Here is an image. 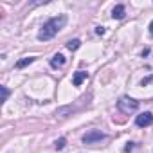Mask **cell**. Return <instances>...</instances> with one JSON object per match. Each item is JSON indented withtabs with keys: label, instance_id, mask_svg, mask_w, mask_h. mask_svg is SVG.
<instances>
[{
	"label": "cell",
	"instance_id": "6da1fadb",
	"mask_svg": "<svg viewBox=\"0 0 153 153\" xmlns=\"http://www.w3.org/2000/svg\"><path fill=\"white\" fill-rule=\"evenodd\" d=\"M65 24H67V15H58V16L47 20V22L42 25L40 33H38V40H40V42H49V40H52V38L65 27Z\"/></svg>",
	"mask_w": 153,
	"mask_h": 153
},
{
	"label": "cell",
	"instance_id": "7a4b0ae2",
	"mask_svg": "<svg viewBox=\"0 0 153 153\" xmlns=\"http://www.w3.org/2000/svg\"><path fill=\"white\" fill-rule=\"evenodd\" d=\"M117 108L123 112V114H126V115H130V114H133V112H137L139 110V101H135V99H131V97H121L119 101H117Z\"/></svg>",
	"mask_w": 153,
	"mask_h": 153
},
{
	"label": "cell",
	"instance_id": "3957f363",
	"mask_svg": "<svg viewBox=\"0 0 153 153\" xmlns=\"http://www.w3.org/2000/svg\"><path fill=\"white\" fill-rule=\"evenodd\" d=\"M105 139H106V135L101 130H90L83 135V144H96V142H101Z\"/></svg>",
	"mask_w": 153,
	"mask_h": 153
},
{
	"label": "cell",
	"instance_id": "277c9868",
	"mask_svg": "<svg viewBox=\"0 0 153 153\" xmlns=\"http://www.w3.org/2000/svg\"><path fill=\"white\" fill-rule=\"evenodd\" d=\"M135 124H137L139 128L151 126V124H153V114H151V112H144V114L137 115V119H135Z\"/></svg>",
	"mask_w": 153,
	"mask_h": 153
},
{
	"label": "cell",
	"instance_id": "5b68a950",
	"mask_svg": "<svg viewBox=\"0 0 153 153\" xmlns=\"http://www.w3.org/2000/svg\"><path fill=\"white\" fill-rule=\"evenodd\" d=\"M87 78H88V72H85V70H78V72H74L72 85H74V87H79V85H81Z\"/></svg>",
	"mask_w": 153,
	"mask_h": 153
},
{
	"label": "cell",
	"instance_id": "8992f818",
	"mask_svg": "<svg viewBox=\"0 0 153 153\" xmlns=\"http://www.w3.org/2000/svg\"><path fill=\"white\" fill-rule=\"evenodd\" d=\"M65 61H67L65 56L58 52V54H54V56L51 58V67H52V68H61V67L65 65Z\"/></svg>",
	"mask_w": 153,
	"mask_h": 153
},
{
	"label": "cell",
	"instance_id": "52a82bcc",
	"mask_svg": "<svg viewBox=\"0 0 153 153\" xmlns=\"http://www.w3.org/2000/svg\"><path fill=\"white\" fill-rule=\"evenodd\" d=\"M112 18H115V20L124 18V6H123V4H117V6L112 9Z\"/></svg>",
	"mask_w": 153,
	"mask_h": 153
},
{
	"label": "cell",
	"instance_id": "ba28073f",
	"mask_svg": "<svg viewBox=\"0 0 153 153\" xmlns=\"http://www.w3.org/2000/svg\"><path fill=\"white\" fill-rule=\"evenodd\" d=\"M79 47H81V40H78V38L67 42V49H68V51H78Z\"/></svg>",
	"mask_w": 153,
	"mask_h": 153
},
{
	"label": "cell",
	"instance_id": "9c48e42d",
	"mask_svg": "<svg viewBox=\"0 0 153 153\" xmlns=\"http://www.w3.org/2000/svg\"><path fill=\"white\" fill-rule=\"evenodd\" d=\"M34 59H36V58H33V56H29V58H24V59H20V61L16 63V68H24L25 65H31Z\"/></svg>",
	"mask_w": 153,
	"mask_h": 153
},
{
	"label": "cell",
	"instance_id": "30bf717a",
	"mask_svg": "<svg viewBox=\"0 0 153 153\" xmlns=\"http://www.w3.org/2000/svg\"><path fill=\"white\" fill-rule=\"evenodd\" d=\"M0 90H2V103H4L9 97V90H7V87H0Z\"/></svg>",
	"mask_w": 153,
	"mask_h": 153
},
{
	"label": "cell",
	"instance_id": "8fae6325",
	"mask_svg": "<svg viewBox=\"0 0 153 153\" xmlns=\"http://www.w3.org/2000/svg\"><path fill=\"white\" fill-rule=\"evenodd\" d=\"M63 148H65V139L61 137V139L56 140V149H63Z\"/></svg>",
	"mask_w": 153,
	"mask_h": 153
},
{
	"label": "cell",
	"instance_id": "7c38bea8",
	"mask_svg": "<svg viewBox=\"0 0 153 153\" xmlns=\"http://www.w3.org/2000/svg\"><path fill=\"white\" fill-rule=\"evenodd\" d=\"M151 81H153V74H151V76H148V78H144V79L140 81V85H142V87H146V85H148V83H151Z\"/></svg>",
	"mask_w": 153,
	"mask_h": 153
},
{
	"label": "cell",
	"instance_id": "4fadbf2b",
	"mask_svg": "<svg viewBox=\"0 0 153 153\" xmlns=\"http://www.w3.org/2000/svg\"><path fill=\"white\" fill-rule=\"evenodd\" d=\"M96 34H105V27H97L96 29Z\"/></svg>",
	"mask_w": 153,
	"mask_h": 153
},
{
	"label": "cell",
	"instance_id": "5bb4252c",
	"mask_svg": "<svg viewBox=\"0 0 153 153\" xmlns=\"http://www.w3.org/2000/svg\"><path fill=\"white\" fill-rule=\"evenodd\" d=\"M133 149V142H128V146L124 148V151H131Z\"/></svg>",
	"mask_w": 153,
	"mask_h": 153
},
{
	"label": "cell",
	"instance_id": "9a60e30c",
	"mask_svg": "<svg viewBox=\"0 0 153 153\" xmlns=\"http://www.w3.org/2000/svg\"><path fill=\"white\" fill-rule=\"evenodd\" d=\"M149 34H151V38H153V22L149 24Z\"/></svg>",
	"mask_w": 153,
	"mask_h": 153
}]
</instances>
